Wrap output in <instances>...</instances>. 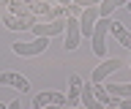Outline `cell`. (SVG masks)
<instances>
[{
	"label": "cell",
	"mask_w": 131,
	"mask_h": 109,
	"mask_svg": "<svg viewBox=\"0 0 131 109\" xmlns=\"http://www.w3.org/2000/svg\"><path fill=\"white\" fill-rule=\"evenodd\" d=\"M117 68H123V60H117V57H109V60H101L96 68H93V76H90V82L93 84H101V82H106L109 79V74H115Z\"/></svg>",
	"instance_id": "3957f363"
},
{
	"label": "cell",
	"mask_w": 131,
	"mask_h": 109,
	"mask_svg": "<svg viewBox=\"0 0 131 109\" xmlns=\"http://www.w3.org/2000/svg\"><path fill=\"white\" fill-rule=\"evenodd\" d=\"M74 6H79V8H90V6H98L101 0H71Z\"/></svg>",
	"instance_id": "4fadbf2b"
},
{
	"label": "cell",
	"mask_w": 131,
	"mask_h": 109,
	"mask_svg": "<svg viewBox=\"0 0 131 109\" xmlns=\"http://www.w3.org/2000/svg\"><path fill=\"white\" fill-rule=\"evenodd\" d=\"M66 52H74L79 46V38H82V30H79V19L77 17H66Z\"/></svg>",
	"instance_id": "277c9868"
},
{
	"label": "cell",
	"mask_w": 131,
	"mask_h": 109,
	"mask_svg": "<svg viewBox=\"0 0 131 109\" xmlns=\"http://www.w3.org/2000/svg\"><path fill=\"white\" fill-rule=\"evenodd\" d=\"M109 33H112L115 38H117V44H120V46L131 49V33H128V30H126V27L120 25V22H115L112 17H109Z\"/></svg>",
	"instance_id": "8fae6325"
},
{
	"label": "cell",
	"mask_w": 131,
	"mask_h": 109,
	"mask_svg": "<svg viewBox=\"0 0 131 109\" xmlns=\"http://www.w3.org/2000/svg\"><path fill=\"white\" fill-rule=\"evenodd\" d=\"M79 30H82V38H90L93 35V27L98 22V6H90V8H82L79 17Z\"/></svg>",
	"instance_id": "8992f818"
},
{
	"label": "cell",
	"mask_w": 131,
	"mask_h": 109,
	"mask_svg": "<svg viewBox=\"0 0 131 109\" xmlns=\"http://www.w3.org/2000/svg\"><path fill=\"white\" fill-rule=\"evenodd\" d=\"M117 106H120V109H131V98H120V101H117Z\"/></svg>",
	"instance_id": "5bb4252c"
},
{
	"label": "cell",
	"mask_w": 131,
	"mask_h": 109,
	"mask_svg": "<svg viewBox=\"0 0 131 109\" xmlns=\"http://www.w3.org/2000/svg\"><path fill=\"white\" fill-rule=\"evenodd\" d=\"M66 104V95L63 93H55V90H47V93H38L33 98V109H44V106H63Z\"/></svg>",
	"instance_id": "52a82bcc"
},
{
	"label": "cell",
	"mask_w": 131,
	"mask_h": 109,
	"mask_svg": "<svg viewBox=\"0 0 131 109\" xmlns=\"http://www.w3.org/2000/svg\"><path fill=\"white\" fill-rule=\"evenodd\" d=\"M49 46V38L47 35H36L33 41H14L11 49L14 55H22V57H36V55H44Z\"/></svg>",
	"instance_id": "6da1fadb"
},
{
	"label": "cell",
	"mask_w": 131,
	"mask_h": 109,
	"mask_svg": "<svg viewBox=\"0 0 131 109\" xmlns=\"http://www.w3.org/2000/svg\"><path fill=\"white\" fill-rule=\"evenodd\" d=\"M106 33H109V19L98 17L96 27H93V35H90V41H93V52H96L98 57H106Z\"/></svg>",
	"instance_id": "7a4b0ae2"
},
{
	"label": "cell",
	"mask_w": 131,
	"mask_h": 109,
	"mask_svg": "<svg viewBox=\"0 0 131 109\" xmlns=\"http://www.w3.org/2000/svg\"><path fill=\"white\" fill-rule=\"evenodd\" d=\"M57 109H85V106H68V104H63V106H57Z\"/></svg>",
	"instance_id": "2e32d148"
},
{
	"label": "cell",
	"mask_w": 131,
	"mask_h": 109,
	"mask_svg": "<svg viewBox=\"0 0 131 109\" xmlns=\"http://www.w3.org/2000/svg\"><path fill=\"white\" fill-rule=\"evenodd\" d=\"M104 109H120V106H115V104H109V106H104Z\"/></svg>",
	"instance_id": "e0dca14e"
},
{
	"label": "cell",
	"mask_w": 131,
	"mask_h": 109,
	"mask_svg": "<svg viewBox=\"0 0 131 109\" xmlns=\"http://www.w3.org/2000/svg\"><path fill=\"white\" fill-rule=\"evenodd\" d=\"M8 109H22V104H19V101H11V104H8Z\"/></svg>",
	"instance_id": "9a60e30c"
},
{
	"label": "cell",
	"mask_w": 131,
	"mask_h": 109,
	"mask_svg": "<svg viewBox=\"0 0 131 109\" xmlns=\"http://www.w3.org/2000/svg\"><path fill=\"white\" fill-rule=\"evenodd\" d=\"M3 22H6L8 30H30V27L36 25V22H41V19H38V17H27V19H22V17H14V14H8V11H6Z\"/></svg>",
	"instance_id": "9c48e42d"
},
{
	"label": "cell",
	"mask_w": 131,
	"mask_h": 109,
	"mask_svg": "<svg viewBox=\"0 0 131 109\" xmlns=\"http://www.w3.org/2000/svg\"><path fill=\"white\" fill-rule=\"evenodd\" d=\"M30 30H33L36 35H47V38H49V35H60V33L66 30V17H63V19H47V22H36Z\"/></svg>",
	"instance_id": "5b68a950"
},
{
	"label": "cell",
	"mask_w": 131,
	"mask_h": 109,
	"mask_svg": "<svg viewBox=\"0 0 131 109\" xmlns=\"http://www.w3.org/2000/svg\"><path fill=\"white\" fill-rule=\"evenodd\" d=\"M79 93H82V76L71 74V76H68V93H66V104H68V106H79Z\"/></svg>",
	"instance_id": "30bf717a"
},
{
	"label": "cell",
	"mask_w": 131,
	"mask_h": 109,
	"mask_svg": "<svg viewBox=\"0 0 131 109\" xmlns=\"http://www.w3.org/2000/svg\"><path fill=\"white\" fill-rule=\"evenodd\" d=\"M126 8H128V11H131V0H128V3H126Z\"/></svg>",
	"instance_id": "ac0fdd59"
},
{
	"label": "cell",
	"mask_w": 131,
	"mask_h": 109,
	"mask_svg": "<svg viewBox=\"0 0 131 109\" xmlns=\"http://www.w3.org/2000/svg\"><path fill=\"white\" fill-rule=\"evenodd\" d=\"M0 109H8V104H0Z\"/></svg>",
	"instance_id": "d6986e66"
},
{
	"label": "cell",
	"mask_w": 131,
	"mask_h": 109,
	"mask_svg": "<svg viewBox=\"0 0 131 109\" xmlns=\"http://www.w3.org/2000/svg\"><path fill=\"white\" fill-rule=\"evenodd\" d=\"M0 84H3V87H14V90H22V93L30 90V82H27L22 74H14V71H3V74H0Z\"/></svg>",
	"instance_id": "ba28073f"
},
{
	"label": "cell",
	"mask_w": 131,
	"mask_h": 109,
	"mask_svg": "<svg viewBox=\"0 0 131 109\" xmlns=\"http://www.w3.org/2000/svg\"><path fill=\"white\" fill-rule=\"evenodd\" d=\"M106 90H109V95H115V98H131V84H115V82H109V84H104Z\"/></svg>",
	"instance_id": "7c38bea8"
}]
</instances>
